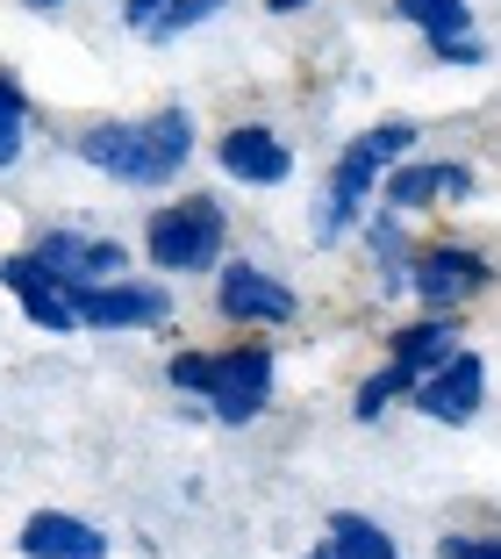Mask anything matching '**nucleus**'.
Segmentation results:
<instances>
[{
    "label": "nucleus",
    "mask_w": 501,
    "mask_h": 559,
    "mask_svg": "<svg viewBox=\"0 0 501 559\" xmlns=\"http://www.w3.org/2000/svg\"><path fill=\"white\" fill-rule=\"evenodd\" d=\"M72 151L122 187H158L187 165L194 122H187V108H165V116H144V122H94V130H80Z\"/></svg>",
    "instance_id": "obj_1"
},
{
    "label": "nucleus",
    "mask_w": 501,
    "mask_h": 559,
    "mask_svg": "<svg viewBox=\"0 0 501 559\" xmlns=\"http://www.w3.org/2000/svg\"><path fill=\"white\" fill-rule=\"evenodd\" d=\"M408 144H416V130H408V122H380V130H366V136H351V144H344L337 173H330V194L315 201V237H323V245H337V237L358 223V201L372 194V180H380L387 165H402Z\"/></svg>",
    "instance_id": "obj_2"
},
{
    "label": "nucleus",
    "mask_w": 501,
    "mask_h": 559,
    "mask_svg": "<svg viewBox=\"0 0 501 559\" xmlns=\"http://www.w3.org/2000/svg\"><path fill=\"white\" fill-rule=\"evenodd\" d=\"M223 209H215L208 194H187V201H172V209H158L151 215V237H144V251L165 265V273H208L215 259H223Z\"/></svg>",
    "instance_id": "obj_3"
},
{
    "label": "nucleus",
    "mask_w": 501,
    "mask_h": 559,
    "mask_svg": "<svg viewBox=\"0 0 501 559\" xmlns=\"http://www.w3.org/2000/svg\"><path fill=\"white\" fill-rule=\"evenodd\" d=\"M208 409H215V424H251V416L273 402V352L265 345H237V352H223V359H208Z\"/></svg>",
    "instance_id": "obj_4"
},
{
    "label": "nucleus",
    "mask_w": 501,
    "mask_h": 559,
    "mask_svg": "<svg viewBox=\"0 0 501 559\" xmlns=\"http://www.w3.org/2000/svg\"><path fill=\"white\" fill-rule=\"evenodd\" d=\"M72 316L94 330H144V323H165V309H172V295L165 287H136V280H115V287H94V280H80V287H65Z\"/></svg>",
    "instance_id": "obj_5"
},
{
    "label": "nucleus",
    "mask_w": 501,
    "mask_h": 559,
    "mask_svg": "<svg viewBox=\"0 0 501 559\" xmlns=\"http://www.w3.org/2000/svg\"><path fill=\"white\" fill-rule=\"evenodd\" d=\"M215 309L229 323H287L294 316V287H279L265 265L251 259H223V287H215Z\"/></svg>",
    "instance_id": "obj_6"
},
{
    "label": "nucleus",
    "mask_w": 501,
    "mask_h": 559,
    "mask_svg": "<svg viewBox=\"0 0 501 559\" xmlns=\"http://www.w3.org/2000/svg\"><path fill=\"white\" fill-rule=\"evenodd\" d=\"M36 265H44L58 287H80V280H115L122 265H130V251L115 245V237H80V230H50L44 245L29 251Z\"/></svg>",
    "instance_id": "obj_7"
},
{
    "label": "nucleus",
    "mask_w": 501,
    "mask_h": 559,
    "mask_svg": "<svg viewBox=\"0 0 501 559\" xmlns=\"http://www.w3.org/2000/svg\"><path fill=\"white\" fill-rule=\"evenodd\" d=\"M487 287V259L466 245H437V251H416V265L402 273V295H422V301H466Z\"/></svg>",
    "instance_id": "obj_8"
},
{
    "label": "nucleus",
    "mask_w": 501,
    "mask_h": 559,
    "mask_svg": "<svg viewBox=\"0 0 501 559\" xmlns=\"http://www.w3.org/2000/svg\"><path fill=\"white\" fill-rule=\"evenodd\" d=\"M480 395H487V366H480V352H452V359L430 366V380L416 388V409L437 416V424H466V416L480 409Z\"/></svg>",
    "instance_id": "obj_9"
},
{
    "label": "nucleus",
    "mask_w": 501,
    "mask_h": 559,
    "mask_svg": "<svg viewBox=\"0 0 501 559\" xmlns=\"http://www.w3.org/2000/svg\"><path fill=\"white\" fill-rule=\"evenodd\" d=\"M215 165L243 187H279L294 173V151L279 144L273 130H259V122H237V130H223V144H215Z\"/></svg>",
    "instance_id": "obj_10"
},
{
    "label": "nucleus",
    "mask_w": 501,
    "mask_h": 559,
    "mask_svg": "<svg viewBox=\"0 0 501 559\" xmlns=\"http://www.w3.org/2000/svg\"><path fill=\"white\" fill-rule=\"evenodd\" d=\"M22 559H108V538H100L86 516L44 510L22 524Z\"/></svg>",
    "instance_id": "obj_11"
},
{
    "label": "nucleus",
    "mask_w": 501,
    "mask_h": 559,
    "mask_svg": "<svg viewBox=\"0 0 501 559\" xmlns=\"http://www.w3.org/2000/svg\"><path fill=\"white\" fill-rule=\"evenodd\" d=\"M466 165H387V209H422L437 194H466Z\"/></svg>",
    "instance_id": "obj_12"
},
{
    "label": "nucleus",
    "mask_w": 501,
    "mask_h": 559,
    "mask_svg": "<svg viewBox=\"0 0 501 559\" xmlns=\"http://www.w3.org/2000/svg\"><path fill=\"white\" fill-rule=\"evenodd\" d=\"M323 559H402L394 552V538L380 524H372V516H330V545H323Z\"/></svg>",
    "instance_id": "obj_13"
},
{
    "label": "nucleus",
    "mask_w": 501,
    "mask_h": 559,
    "mask_svg": "<svg viewBox=\"0 0 501 559\" xmlns=\"http://www.w3.org/2000/svg\"><path fill=\"white\" fill-rule=\"evenodd\" d=\"M394 359H402L408 373H422V366H444V359H452V316L394 330Z\"/></svg>",
    "instance_id": "obj_14"
},
{
    "label": "nucleus",
    "mask_w": 501,
    "mask_h": 559,
    "mask_svg": "<svg viewBox=\"0 0 501 559\" xmlns=\"http://www.w3.org/2000/svg\"><path fill=\"white\" fill-rule=\"evenodd\" d=\"M394 15L416 22L422 36H466L473 29V8H466V0H394Z\"/></svg>",
    "instance_id": "obj_15"
},
{
    "label": "nucleus",
    "mask_w": 501,
    "mask_h": 559,
    "mask_svg": "<svg viewBox=\"0 0 501 559\" xmlns=\"http://www.w3.org/2000/svg\"><path fill=\"white\" fill-rule=\"evenodd\" d=\"M408 388H416V373H408L402 359H387L380 373L366 380V388H358V402H351V409H358V424H372V416H387V402H394V395H408Z\"/></svg>",
    "instance_id": "obj_16"
},
{
    "label": "nucleus",
    "mask_w": 501,
    "mask_h": 559,
    "mask_svg": "<svg viewBox=\"0 0 501 559\" xmlns=\"http://www.w3.org/2000/svg\"><path fill=\"white\" fill-rule=\"evenodd\" d=\"M223 8H229V0H165V8L144 22V29L165 44V36H187V29H201V22H208V15H223Z\"/></svg>",
    "instance_id": "obj_17"
},
{
    "label": "nucleus",
    "mask_w": 501,
    "mask_h": 559,
    "mask_svg": "<svg viewBox=\"0 0 501 559\" xmlns=\"http://www.w3.org/2000/svg\"><path fill=\"white\" fill-rule=\"evenodd\" d=\"M22 122H29V94L0 72V165L22 158Z\"/></svg>",
    "instance_id": "obj_18"
},
{
    "label": "nucleus",
    "mask_w": 501,
    "mask_h": 559,
    "mask_svg": "<svg viewBox=\"0 0 501 559\" xmlns=\"http://www.w3.org/2000/svg\"><path fill=\"white\" fill-rule=\"evenodd\" d=\"M22 309H29L36 330H80V316H72L65 287H36V295H22Z\"/></svg>",
    "instance_id": "obj_19"
},
{
    "label": "nucleus",
    "mask_w": 501,
    "mask_h": 559,
    "mask_svg": "<svg viewBox=\"0 0 501 559\" xmlns=\"http://www.w3.org/2000/svg\"><path fill=\"white\" fill-rule=\"evenodd\" d=\"M430 58H444V66H480L487 50L473 44V36H430Z\"/></svg>",
    "instance_id": "obj_20"
},
{
    "label": "nucleus",
    "mask_w": 501,
    "mask_h": 559,
    "mask_svg": "<svg viewBox=\"0 0 501 559\" xmlns=\"http://www.w3.org/2000/svg\"><path fill=\"white\" fill-rule=\"evenodd\" d=\"M437 559H501V545L494 538H437Z\"/></svg>",
    "instance_id": "obj_21"
},
{
    "label": "nucleus",
    "mask_w": 501,
    "mask_h": 559,
    "mask_svg": "<svg viewBox=\"0 0 501 559\" xmlns=\"http://www.w3.org/2000/svg\"><path fill=\"white\" fill-rule=\"evenodd\" d=\"M172 388H208V359H201V352H187V359H172Z\"/></svg>",
    "instance_id": "obj_22"
},
{
    "label": "nucleus",
    "mask_w": 501,
    "mask_h": 559,
    "mask_svg": "<svg viewBox=\"0 0 501 559\" xmlns=\"http://www.w3.org/2000/svg\"><path fill=\"white\" fill-rule=\"evenodd\" d=\"M372 251H380V259H402V230H394V215H387V223H372Z\"/></svg>",
    "instance_id": "obj_23"
},
{
    "label": "nucleus",
    "mask_w": 501,
    "mask_h": 559,
    "mask_svg": "<svg viewBox=\"0 0 501 559\" xmlns=\"http://www.w3.org/2000/svg\"><path fill=\"white\" fill-rule=\"evenodd\" d=\"M158 8H165V0H122V15H130V29H144V22L158 15Z\"/></svg>",
    "instance_id": "obj_24"
},
{
    "label": "nucleus",
    "mask_w": 501,
    "mask_h": 559,
    "mask_svg": "<svg viewBox=\"0 0 501 559\" xmlns=\"http://www.w3.org/2000/svg\"><path fill=\"white\" fill-rule=\"evenodd\" d=\"M301 8H308V0H273V15H301Z\"/></svg>",
    "instance_id": "obj_25"
},
{
    "label": "nucleus",
    "mask_w": 501,
    "mask_h": 559,
    "mask_svg": "<svg viewBox=\"0 0 501 559\" xmlns=\"http://www.w3.org/2000/svg\"><path fill=\"white\" fill-rule=\"evenodd\" d=\"M29 8H36V15H44V8H58V0H29Z\"/></svg>",
    "instance_id": "obj_26"
}]
</instances>
